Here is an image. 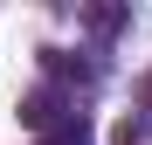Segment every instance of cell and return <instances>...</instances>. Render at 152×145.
<instances>
[{
  "label": "cell",
  "instance_id": "277c9868",
  "mask_svg": "<svg viewBox=\"0 0 152 145\" xmlns=\"http://www.w3.org/2000/svg\"><path fill=\"white\" fill-rule=\"evenodd\" d=\"M145 104H152V76H145Z\"/></svg>",
  "mask_w": 152,
  "mask_h": 145
},
{
  "label": "cell",
  "instance_id": "7a4b0ae2",
  "mask_svg": "<svg viewBox=\"0 0 152 145\" xmlns=\"http://www.w3.org/2000/svg\"><path fill=\"white\" fill-rule=\"evenodd\" d=\"M35 145H90V125H83V111H76L69 125H56L48 138H35Z\"/></svg>",
  "mask_w": 152,
  "mask_h": 145
},
{
  "label": "cell",
  "instance_id": "3957f363",
  "mask_svg": "<svg viewBox=\"0 0 152 145\" xmlns=\"http://www.w3.org/2000/svg\"><path fill=\"white\" fill-rule=\"evenodd\" d=\"M111 145H145V117H118V125H111Z\"/></svg>",
  "mask_w": 152,
  "mask_h": 145
},
{
  "label": "cell",
  "instance_id": "6da1fadb",
  "mask_svg": "<svg viewBox=\"0 0 152 145\" xmlns=\"http://www.w3.org/2000/svg\"><path fill=\"white\" fill-rule=\"evenodd\" d=\"M69 117H76V111L62 104L56 90H35V97H21V125H28V131H42V138L56 131V125H69Z\"/></svg>",
  "mask_w": 152,
  "mask_h": 145
}]
</instances>
